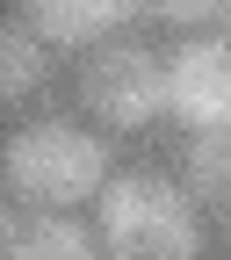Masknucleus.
Masks as SVG:
<instances>
[{
  "label": "nucleus",
  "mask_w": 231,
  "mask_h": 260,
  "mask_svg": "<svg viewBox=\"0 0 231 260\" xmlns=\"http://www.w3.org/2000/svg\"><path fill=\"white\" fill-rule=\"evenodd\" d=\"M224 8H231V0H152V15L174 22V29H203V22H217Z\"/></svg>",
  "instance_id": "nucleus-9"
},
{
  "label": "nucleus",
  "mask_w": 231,
  "mask_h": 260,
  "mask_svg": "<svg viewBox=\"0 0 231 260\" xmlns=\"http://www.w3.org/2000/svg\"><path fill=\"white\" fill-rule=\"evenodd\" d=\"M224 37H231V8H224Z\"/></svg>",
  "instance_id": "nucleus-10"
},
{
  "label": "nucleus",
  "mask_w": 231,
  "mask_h": 260,
  "mask_svg": "<svg viewBox=\"0 0 231 260\" xmlns=\"http://www.w3.org/2000/svg\"><path fill=\"white\" fill-rule=\"evenodd\" d=\"M152 0H22V22L51 44H94L109 29H130V15Z\"/></svg>",
  "instance_id": "nucleus-6"
},
{
  "label": "nucleus",
  "mask_w": 231,
  "mask_h": 260,
  "mask_svg": "<svg viewBox=\"0 0 231 260\" xmlns=\"http://www.w3.org/2000/svg\"><path fill=\"white\" fill-rule=\"evenodd\" d=\"M102 203V246L116 260H195L203 253V224H195V195H181L167 174H109Z\"/></svg>",
  "instance_id": "nucleus-1"
},
{
  "label": "nucleus",
  "mask_w": 231,
  "mask_h": 260,
  "mask_svg": "<svg viewBox=\"0 0 231 260\" xmlns=\"http://www.w3.org/2000/svg\"><path fill=\"white\" fill-rule=\"evenodd\" d=\"M87 109L116 123V130H145L159 116H174V94H167V65H159L145 44H102L80 73Z\"/></svg>",
  "instance_id": "nucleus-3"
},
{
  "label": "nucleus",
  "mask_w": 231,
  "mask_h": 260,
  "mask_svg": "<svg viewBox=\"0 0 231 260\" xmlns=\"http://www.w3.org/2000/svg\"><path fill=\"white\" fill-rule=\"evenodd\" d=\"M0 260H102V246L73 210L29 203V210H8L0 224Z\"/></svg>",
  "instance_id": "nucleus-5"
},
{
  "label": "nucleus",
  "mask_w": 231,
  "mask_h": 260,
  "mask_svg": "<svg viewBox=\"0 0 231 260\" xmlns=\"http://www.w3.org/2000/svg\"><path fill=\"white\" fill-rule=\"evenodd\" d=\"M8 188L22 203H58V210L94 203L109 188V152L73 123H29L22 138H8Z\"/></svg>",
  "instance_id": "nucleus-2"
},
{
  "label": "nucleus",
  "mask_w": 231,
  "mask_h": 260,
  "mask_svg": "<svg viewBox=\"0 0 231 260\" xmlns=\"http://www.w3.org/2000/svg\"><path fill=\"white\" fill-rule=\"evenodd\" d=\"M51 37H37L29 22H8L0 29V94L8 102H29L44 80H51V51H44Z\"/></svg>",
  "instance_id": "nucleus-7"
},
{
  "label": "nucleus",
  "mask_w": 231,
  "mask_h": 260,
  "mask_svg": "<svg viewBox=\"0 0 231 260\" xmlns=\"http://www.w3.org/2000/svg\"><path fill=\"white\" fill-rule=\"evenodd\" d=\"M224 232H231V203H224Z\"/></svg>",
  "instance_id": "nucleus-11"
},
{
  "label": "nucleus",
  "mask_w": 231,
  "mask_h": 260,
  "mask_svg": "<svg viewBox=\"0 0 231 260\" xmlns=\"http://www.w3.org/2000/svg\"><path fill=\"white\" fill-rule=\"evenodd\" d=\"M167 94L188 130H231V37H195L167 58Z\"/></svg>",
  "instance_id": "nucleus-4"
},
{
  "label": "nucleus",
  "mask_w": 231,
  "mask_h": 260,
  "mask_svg": "<svg viewBox=\"0 0 231 260\" xmlns=\"http://www.w3.org/2000/svg\"><path fill=\"white\" fill-rule=\"evenodd\" d=\"M181 167H188V195L195 203H231V130H195Z\"/></svg>",
  "instance_id": "nucleus-8"
}]
</instances>
